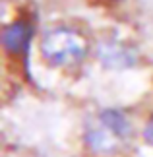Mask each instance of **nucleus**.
Returning <instances> with one entry per match:
<instances>
[{
  "label": "nucleus",
  "instance_id": "1",
  "mask_svg": "<svg viewBox=\"0 0 153 157\" xmlns=\"http://www.w3.org/2000/svg\"><path fill=\"white\" fill-rule=\"evenodd\" d=\"M136 134L130 113L120 107H103L85 120L82 144L95 157H113L120 153Z\"/></svg>",
  "mask_w": 153,
  "mask_h": 157
},
{
  "label": "nucleus",
  "instance_id": "2",
  "mask_svg": "<svg viewBox=\"0 0 153 157\" xmlns=\"http://www.w3.org/2000/svg\"><path fill=\"white\" fill-rule=\"evenodd\" d=\"M37 51L48 68L72 72L87 62L93 54V45L78 25L54 23L43 29L37 37Z\"/></svg>",
  "mask_w": 153,
  "mask_h": 157
},
{
  "label": "nucleus",
  "instance_id": "3",
  "mask_svg": "<svg viewBox=\"0 0 153 157\" xmlns=\"http://www.w3.org/2000/svg\"><path fill=\"white\" fill-rule=\"evenodd\" d=\"M35 37H39V35H37V23L33 17L17 16L16 20L8 21L0 33V47H2L4 56L12 60L27 58Z\"/></svg>",
  "mask_w": 153,
  "mask_h": 157
},
{
  "label": "nucleus",
  "instance_id": "4",
  "mask_svg": "<svg viewBox=\"0 0 153 157\" xmlns=\"http://www.w3.org/2000/svg\"><path fill=\"white\" fill-rule=\"evenodd\" d=\"M95 56L99 58V62L105 68L111 70H128L136 68L140 62V52L134 45H130L124 39H103L99 45L95 47Z\"/></svg>",
  "mask_w": 153,
  "mask_h": 157
},
{
  "label": "nucleus",
  "instance_id": "5",
  "mask_svg": "<svg viewBox=\"0 0 153 157\" xmlns=\"http://www.w3.org/2000/svg\"><path fill=\"white\" fill-rule=\"evenodd\" d=\"M140 138L147 147L153 149V109L145 114V118L142 120V126H140Z\"/></svg>",
  "mask_w": 153,
  "mask_h": 157
}]
</instances>
